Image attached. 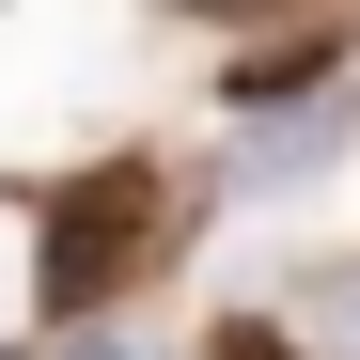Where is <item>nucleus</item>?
I'll list each match as a JSON object with an SVG mask.
<instances>
[{"label":"nucleus","mask_w":360,"mask_h":360,"mask_svg":"<svg viewBox=\"0 0 360 360\" xmlns=\"http://www.w3.org/2000/svg\"><path fill=\"white\" fill-rule=\"evenodd\" d=\"M157 251H172V172L157 157H110V172L63 188V219H47V297L94 314V297H126Z\"/></svg>","instance_id":"nucleus-1"},{"label":"nucleus","mask_w":360,"mask_h":360,"mask_svg":"<svg viewBox=\"0 0 360 360\" xmlns=\"http://www.w3.org/2000/svg\"><path fill=\"white\" fill-rule=\"evenodd\" d=\"M188 16H266V0H188Z\"/></svg>","instance_id":"nucleus-3"},{"label":"nucleus","mask_w":360,"mask_h":360,"mask_svg":"<svg viewBox=\"0 0 360 360\" xmlns=\"http://www.w3.org/2000/svg\"><path fill=\"white\" fill-rule=\"evenodd\" d=\"M219 360H297V345H266V329H235V345H219Z\"/></svg>","instance_id":"nucleus-2"}]
</instances>
